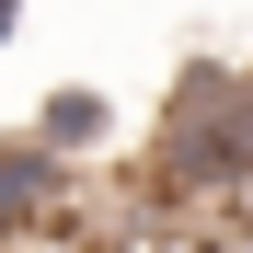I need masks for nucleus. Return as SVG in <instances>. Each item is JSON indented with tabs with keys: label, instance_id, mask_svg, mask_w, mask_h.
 I'll return each mask as SVG.
<instances>
[{
	"label": "nucleus",
	"instance_id": "2",
	"mask_svg": "<svg viewBox=\"0 0 253 253\" xmlns=\"http://www.w3.org/2000/svg\"><path fill=\"white\" fill-rule=\"evenodd\" d=\"M35 150H58V161H104L115 150V92H92V81H58L46 104H35V126H23Z\"/></svg>",
	"mask_w": 253,
	"mask_h": 253
},
{
	"label": "nucleus",
	"instance_id": "1",
	"mask_svg": "<svg viewBox=\"0 0 253 253\" xmlns=\"http://www.w3.org/2000/svg\"><path fill=\"white\" fill-rule=\"evenodd\" d=\"M138 196L173 219H242L253 230V69L242 58H184L161 92Z\"/></svg>",
	"mask_w": 253,
	"mask_h": 253
},
{
	"label": "nucleus",
	"instance_id": "3",
	"mask_svg": "<svg viewBox=\"0 0 253 253\" xmlns=\"http://www.w3.org/2000/svg\"><path fill=\"white\" fill-rule=\"evenodd\" d=\"M23 46V0H0V58H12Z\"/></svg>",
	"mask_w": 253,
	"mask_h": 253
}]
</instances>
